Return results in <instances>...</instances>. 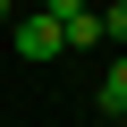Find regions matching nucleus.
<instances>
[{
  "instance_id": "1",
  "label": "nucleus",
  "mask_w": 127,
  "mask_h": 127,
  "mask_svg": "<svg viewBox=\"0 0 127 127\" xmlns=\"http://www.w3.org/2000/svg\"><path fill=\"white\" fill-rule=\"evenodd\" d=\"M9 42H17V59H26V68H51V59L68 51V42H59V26H51L42 9H17V17H9Z\"/></svg>"
},
{
  "instance_id": "2",
  "label": "nucleus",
  "mask_w": 127,
  "mask_h": 127,
  "mask_svg": "<svg viewBox=\"0 0 127 127\" xmlns=\"http://www.w3.org/2000/svg\"><path fill=\"white\" fill-rule=\"evenodd\" d=\"M119 110H127V51L110 59V68H102V85H93V119H110V127H119Z\"/></svg>"
},
{
  "instance_id": "3",
  "label": "nucleus",
  "mask_w": 127,
  "mask_h": 127,
  "mask_svg": "<svg viewBox=\"0 0 127 127\" xmlns=\"http://www.w3.org/2000/svg\"><path fill=\"white\" fill-rule=\"evenodd\" d=\"M59 42H68V51H93L102 42V9H76L68 26H59Z\"/></svg>"
},
{
  "instance_id": "4",
  "label": "nucleus",
  "mask_w": 127,
  "mask_h": 127,
  "mask_svg": "<svg viewBox=\"0 0 127 127\" xmlns=\"http://www.w3.org/2000/svg\"><path fill=\"white\" fill-rule=\"evenodd\" d=\"M102 42H119V51H127V0H110V9H102Z\"/></svg>"
},
{
  "instance_id": "5",
  "label": "nucleus",
  "mask_w": 127,
  "mask_h": 127,
  "mask_svg": "<svg viewBox=\"0 0 127 127\" xmlns=\"http://www.w3.org/2000/svg\"><path fill=\"white\" fill-rule=\"evenodd\" d=\"M76 9H93V0H42V17H51V26H68Z\"/></svg>"
},
{
  "instance_id": "6",
  "label": "nucleus",
  "mask_w": 127,
  "mask_h": 127,
  "mask_svg": "<svg viewBox=\"0 0 127 127\" xmlns=\"http://www.w3.org/2000/svg\"><path fill=\"white\" fill-rule=\"evenodd\" d=\"M9 17H17V0H0V34H9Z\"/></svg>"
},
{
  "instance_id": "7",
  "label": "nucleus",
  "mask_w": 127,
  "mask_h": 127,
  "mask_svg": "<svg viewBox=\"0 0 127 127\" xmlns=\"http://www.w3.org/2000/svg\"><path fill=\"white\" fill-rule=\"evenodd\" d=\"M85 127H110V119H85Z\"/></svg>"
},
{
  "instance_id": "8",
  "label": "nucleus",
  "mask_w": 127,
  "mask_h": 127,
  "mask_svg": "<svg viewBox=\"0 0 127 127\" xmlns=\"http://www.w3.org/2000/svg\"><path fill=\"white\" fill-rule=\"evenodd\" d=\"M119 127H127V110H119Z\"/></svg>"
}]
</instances>
